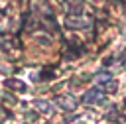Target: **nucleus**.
<instances>
[{
  "label": "nucleus",
  "mask_w": 126,
  "mask_h": 124,
  "mask_svg": "<svg viewBox=\"0 0 126 124\" xmlns=\"http://www.w3.org/2000/svg\"><path fill=\"white\" fill-rule=\"evenodd\" d=\"M63 24L67 26V28H71V30H85V28H89L91 26V20L89 18H85V16H65V20H63Z\"/></svg>",
  "instance_id": "nucleus-1"
},
{
  "label": "nucleus",
  "mask_w": 126,
  "mask_h": 124,
  "mask_svg": "<svg viewBox=\"0 0 126 124\" xmlns=\"http://www.w3.org/2000/svg\"><path fill=\"white\" fill-rule=\"evenodd\" d=\"M104 91H102V87H94V89H91V91H87L85 93V96H83V102H87V104H96V102H104Z\"/></svg>",
  "instance_id": "nucleus-2"
},
{
  "label": "nucleus",
  "mask_w": 126,
  "mask_h": 124,
  "mask_svg": "<svg viewBox=\"0 0 126 124\" xmlns=\"http://www.w3.org/2000/svg\"><path fill=\"white\" fill-rule=\"evenodd\" d=\"M69 16H83V0H63Z\"/></svg>",
  "instance_id": "nucleus-3"
},
{
  "label": "nucleus",
  "mask_w": 126,
  "mask_h": 124,
  "mask_svg": "<svg viewBox=\"0 0 126 124\" xmlns=\"http://www.w3.org/2000/svg\"><path fill=\"white\" fill-rule=\"evenodd\" d=\"M57 104H59L61 108H65V110H75L77 98H73V96H69V94H63V96L57 98Z\"/></svg>",
  "instance_id": "nucleus-4"
},
{
  "label": "nucleus",
  "mask_w": 126,
  "mask_h": 124,
  "mask_svg": "<svg viewBox=\"0 0 126 124\" xmlns=\"http://www.w3.org/2000/svg\"><path fill=\"white\" fill-rule=\"evenodd\" d=\"M33 106H37L41 112H45V114H51L53 112V104L49 102V100H43V98H37V100H33Z\"/></svg>",
  "instance_id": "nucleus-5"
},
{
  "label": "nucleus",
  "mask_w": 126,
  "mask_h": 124,
  "mask_svg": "<svg viewBox=\"0 0 126 124\" xmlns=\"http://www.w3.org/2000/svg\"><path fill=\"white\" fill-rule=\"evenodd\" d=\"M4 85H6L8 89H18L20 93H22V91H26V83H22V81H18V79H6V81H4Z\"/></svg>",
  "instance_id": "nucleus-6"
},
{
  "label": "nucleus",
  "mask_w": 126,
  "mask_h": 124,
  "mask_svg": "<svg viewBox=\"0 0 126 124\" xmlns=\"http://www.w3.org/2000/svg\"><path fill=\"white\" fill-rule=\"evenodd\" d=\"M116 89H118V83H116V81H108V83L102 87L104 93H116Z\"/></svg>",
  "instance_id": "nucleus-7"
},
{
  "label": "nucleus",
  "mask_w": 126,
  "mask_h": 124,
  "mask_svg": "<svg viewBox=\"0 0 126 124\" xmlns=\"http://www.w3.org/2000/svg\"><path fill=\"white\" fill-rule=\"evenodd\" d=\"M106 120H120L116 106H112V108H110V112H106Z\"/></svg>",
  "instance_id": "nucleus-8"
},
{
  "label": "nucleus",
  "mask_w": 126,
  "mask_h": 124,
  "mask_svg": "<svg viewBox=\"0 0 126 124\" xmlns=\"http://www.w3.org/2000/svg\"><path fill=\"white\" fill-rule=\"evenodd\" d=\"M53 77H55V75H53V69H49V71H47V69H43L39 79H41V81H45V79H53Z\"/></svg>",
  "instance_id": "nucleus-9"
},
{
  "label": "nucleus",
  "mask_w": 126,
  "mask_h": 124,
  "mask_svg": "<svg viewBox=\"0 0 126 124\" xmlns=\"http://www.w3.org/2000/svg\"><path fill=\"white\" fill-rule=\"evenodd\" d=\"M96 79H98V81H106V83H108V81H110V75H108V73H104V71H100V73H96Z\"/></svg>",
  "instance_id": "nucleus-10"
}]
</instances>
